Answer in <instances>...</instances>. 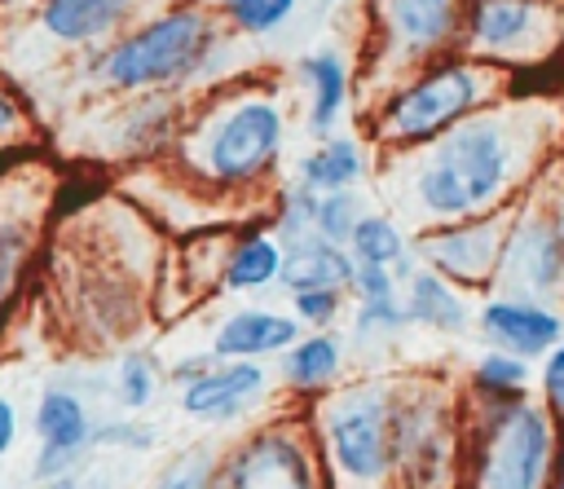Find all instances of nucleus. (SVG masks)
Here are the masks:
<instances>
[{
    "label": "nucleus",
    "instance_id": "nucleus-27",
    "mask_svg": "<svg viewBox=\"0 0 564 489\" xmlns=\"http://www.w3.org/2000/svg\"><path fill=\"white\" fill-rule=\"evenodd\" d=\"M150 392H154V370H150V361H145V357H123V370H119V396H123V405L141 410V405L150 401Z\"/></svg>",
    "mask_w": 564,
    "mask_h": 489
},
{
    "label": "nucleus",
    "instance_id": "nucleus-10",
    "mask_svg": "<svg viewBox=\"0 0 564 489\" xmlns=\"http://www.w3.org/2000/svg\"><path fill=\"white\" fill-rule=\"evenodd\" d=\"M480 326L494 344H502V352L516 357H538L560 339V317L546 308H533L529 300H494L480 313Z\"/></svg>",
    "mask_w": 564,
    "mask_h": 489
},
{
    "label": "nucleus",
    "instance_id": "nucleus-35",
    "mask_svg": "<svg viewBox=\"0 0 564 489\" xmlns=\"http://www.w3.org/2000/svg\"><path fill=\"white\" fill-rule=\"evenodd\" d=\"M44 489H75V480H53V485H44Z\"/></svg>",
    "mask_w": 564,
    "mask_h": 489
},
{
    "label": "nucleus",
    "instance_id": "nucleus-21",
    "mask_svg": "<svg viewBox=\"0 0 564 489\" xmlns=\"http://www.w3.org/2000/svg\"><path fill=\"white\" fill-rule=\"evenodd\" d=\"M348 247L357 256V264H401L405 260V238L392 220L383 216H357L352 233H348Z\"/></svg>",
    "mask_w": 564,
    "mask_h": 489
},
{
    "label": "nucleus",
    "instance_id": "nucleus-1",
    "mask_svg": "<svg viewBox=\"0 0 564 489\" xmlns=\"http://www.w3.org/2000/svg\"><path fill=\"white\" fill-rule=\"evenodd\" d=\"M511 167V141L498 119H458L441 132V145L414 176V189L432 216H467L485 207Z\"/></svg>",
    "mask_w": 564,
    "mask_h": 489
},
{
    "label": "nucleus",
    "instance_id": "nucleus-19",
    "mask_svg": "<svg viewBox=\"0 0 564 489\" xmlns=\"http://www.w3.org/2000/svg\"><path fill=\"white\" fill-rule=\"evenodd\" d=\"M405 317L410 322H427V326H441V330H463L467 326V308L463 300L436 278V273H419L410 282V300H405Z\"/></svg>",
    "mask_w": 564,
    "mask_h": 489
},
{
    "label": "nucleus",
    "instance_id": "nucleus-25",
    "mask_svg": "<svg viewBox=\"0 0 564 489\" xmlns=\"http://www.w3.org/2000/svg\"><path fill=\"white\" fill-rule=\"evenodd\" d=\"M225 9H229V18H234L242 31L264 35V31H278V26L295 13V0H229Z\"/></svg>",
    "mask_w": 564,
    "mask_h": 489
},
{
    "label": "nucleus",
    "instance_id": "nucleus-4",
    "mask_svg": "<svg viewBox=\"0 0 564 489\" xmlns=\"http://www.w3.org/2000/svg\"><path fill=\"white\" fill-rule=\"evenodd\" d=\"M480 70L467 66H436L427 70L419 84H410L383 115V128L392 141H432L441 132H449L458 119L471 115V106L480 101Z\"/></svg>",
    "mask_w": 564,
    "mask_h": 489
},
{
    "label": "nucleus",
    "instance_id": "nucleus-30",
    "mask_svg": "<svg viewBox=\"0 0 564 489\" xmlns=\"http://www.w3.org/2000/svg\"><path fill=\"white\" fill-rule=\"evenodd\" d=\"M154 489H212V467L203 458H189V463L172 467Z\"/></svg>",
    "mask_w": 564,
    "mask_h": 489
},
{
    "label": "nucleus",
    "instance_id": "nucleus-16",
    "mask_svg": "<svg viewBox=\"0 0 564 489\" xmlns=\"http://www.w3.org/2000/svg\"><path fill=\"white\" fill-rule=\"evenodd\" d=\"M300 326L282 313H238L216 330V357H260L295 344Z\"/></svg>",
    "mask_w": 564,
    "mask_h": 489
},
{
    "label": "nucleus",
    "instance_id": "nucleus-34",
    "mask_svg": "<svg viewBox=\"0 0 564 489\" xmlns=\"http://www.w3.org/2000/svg\"><path fill=\"white\" fill-rule=\"evenodd\" d=\"M13 128H18V106L0 93V132H13Z\"/></svg>",
    "mask_w": 564,
    "mask_h": 489
},
{
    "label": "nucleus",
    "instance_id": "nucleus-2",
    "mask_svg": "<svg viewBox=\"0 0 564 489\" xmlns=\"http://www.w3.org/2000/svg\"><path fill=\"white\" fill-rule=\"evenodd\" d=\"M216 48V26L203 9H172L154 22H145L141 31H132L128 40H119L106 62L101 75L115 88H154V84H176L194 70H203V62Z\"/></svg>",
    "mask_w": 564,
    "mask_h": 489
},
{
    "label": "nucleus",
    "instance_id": "nucleus-8",
    "mask_svg": "<svg viewBox=\"0 0 564 489\" xmlns=\"http://www.w3.org/2000/svg\"><path fill=\"white\" fill-rule=\"evenodd\" d=\"M463 18H467V0H383L388 35L405 53L449 48L463 31Z\"/></svg>",
    "mask_w": 564,
    "mask_h": 489
},
{
    "label": "nucleus",
    "instance_id": "nucleus-33",
    "mask_svg": "<svg viewBox=\"0 0 564 489\" xmlns=\"http://www.w3.org/2000/svg\"><path fill=\"white\" fill-rule=\"evenodd\" d=\"M13 432H18V419H13V405L0 401V454L13 445Z\"/></svg>",
    "mask_w": 564,
    "mask_h": 489
},
{
    "label": "nucleus",
    "instance_id": "nucleus-23",
    "mask_svg": "<svg viewBox=\"0 0 564 489\" xmlns=\"http://www.w3.org/2000/svg\"><path fill=\"white\" fill-rule=\"evenodd\" d=\"M282 370H286V379H291L295 388H317V383H326V379L339 370V339H330V335L304 339V344L282 361Z\"/></svg>",
    "mask_w": 564,
    "mask_h": 489
},
{
    "label": "nucleus",
    "instance_id": "nucleus-20",
    "mask_svg": "<svg viewBox=\"0 0 564 489\" xmlns=\"http://www.w3.org/2000/svg\"><path fill=\"white\" fill-rule=\"evenodd\" d=\"M361 176V150L352 141H326L300 163V185L326 194V189H348Z\"/></svg>",
    "mask_w": 564,
    "mask_h": 489
},
{
    "label": "nucleus",
    "instance_id": "nucleus-32",
    "mask_svg": "<svg viewBox=\"0 0 564 489\" xmlns=\"http://www.w3.org/2000/svg\"><path fill=\"white\" fill-rule=\"evenodd\" d=\"M542 388H546V401H555L564 410V344L546 357V370H542Z\"/></svg>",
    "mask_w": 564,
    "mask_h": 489
},
{
    "label": "nucleus",
    "instance_id": "nucleus-17",
    "mask_svg": "<svg viewBox=\"0 0 564 489\" xmlns=\"http://www.w3.org/2000/svg\"><path fill=\"white\" fill-rule=\"evenodd\" d=\"M300 75L313 84V115H308V128L322 137L335 128L339 110H344V97H348V75H344V62L339 53L322 48V53H308L300 62Z\"/></svg>",
    "mask_w": 564,
    "mask_h": 489
},
{
    "label": "nucleus",
    "instance_id": "nucleus-11",
    "mask_svg": "<svg viewBox=\"0 0 564 489\" xmlns=\"http://www.w3.org/2000/svg\"><path fill=\"white\" fill-rule=\"evenodd\" d=\"M35 432L44 441V458L35 467V476H53L62 467H70V458L79 454V445L93 436L88 432V414L70 392H44L40 410H35Z\"/></svg>",
    "mask_w": 564,
    "mask_h": 489
},
{
    "label": "nucleus",
    "instance_id": "nucleus-18",
    "mask_svg": "<svg viewBox=\"0 0 564 489\" xmlns=\"http://www.w3.org/2000/svg\"><path fill=\"white\" fill-rule=\"evenodd\" d=\"M533 26V0H476L471 9V40L485 48H507L524 40Z\"/></svg>",
    "mask_w": 564,
    "mask_h": 489
},
{
    "label": "nucleus",
    "instance_id": "nucleus-36",
    "mask_svg": "<svg viewBox=\"0 0 564 489\" xmlns=\"http://www.w3.org/2000/svg\"><path fill=\"white\" fill-rule=\"evenodd\" d=\"M560 489H564V485H560Z\"/></svg>",
    "mask_w": 564,
    "mask_h": 489
},
{
    "label": "nucleus",
    "instance_id": "nucleus-15",
    "mask_svg": "<svg viewBox=\"0 0 564 489\" xmlns=\"http://www.w3.org/2000/svg\"><path fill=\"white\" fill-rule=\"evenodd\" d=\"M132 0H44L40 22L62 44H88L123 22Z\"/></svg>",
    "mask_w": 564,
    "mask_h": 489
},
{
    "label": "nucleus",
    "instance_id": "nucleus-5",
    "mask_svg": "<svg viewBox=\"0 0 564 489\" xmlns=\"http://www.w3.org/2000/svg\"><path fill=\"white\" fill-rule=\"evenodd\" d=\"M282 150V115L273 101H238L203 141V163L216 181L238 185L260 176Z\"/></svg>",
    "mask_w": 564,
    "mask_h": 489
},
{
    "label": "nucleus",
    "instance_id": "nucleus-3",
    "mask_svg": "<svg viewBox=\"0 0 564 489\" xmlns=\"http://www.w3.org/2000/svg\"><path fill=\"white\" fill-rule=\"evenodd\" d=\"M551 463V419L533 405H498L485 427L480 489H538Z\"/></svg>",
    "mask_w": 564,
    "mask_h": 489
},
{
    "label": "nucleus",
    "instance_id": "nucleus-29",
    "mask_svg": "<svg viewBox=\"0 0 564 489\" xmlns=\"http://www.w3.org/2000/svg\"><path fill=\"white\" fill-rule=\"evenodd\" d=\"M348 286H357L361 304H379V300H392V278H388V269H383V264H357Z\"/></svg>",
    "mask_w": 564,
    "mask_h": 489
},
{
    "label": "nucleus",
    "instance_id": "nucleus-26",
    "mask_svg": "<svg viewBox=\"0 0 564 489\" xmlns=\"http://www.w3.org/2000/svg\"><path fill=\"white\" fill-rule=\"evenodd\" d=\"M524 357L516 352H489L480 366H476V388L489 392V396H502V392H516L524 383Z\"/></svg>",
    "mask_w": 564,
    "mask_h": 489
},
{
    "label": "nucleus",
    "instance_id": "nucleus-22",
    "mask_svg": "<svg viewBox=\"0 0 564 489\" xmlns=\"http://www.w3.org/2000/svg\"><path fill=\"white\" fill-rule=\"evenodd\" d=\"M278 269H282V251H278V242H269V238H247V242L234 251L229 269H225V286H229V291L264 286L269 278H278Z\"/></svg>",
    "mask_w": 564,
    "mask_h": 489
},
{
    "label": "nucleus",
    "instance_id": "nucleus-14",
    "mask_svg": "<svg viewBox=\"0 0 564 489\" xmlns=\"http://www.w3.org/2000/svg\"><path fill=\"white\" fill-rule=\"evenodd\" d=\"M352 256L339 251V242H326V238H295L291 251H282V269L278 278L295 291H308V286H348L352 282Z\"/></svg>",
    "mask_w": 564,
    "mask_h": 489
},
{
    "label": "nucleus",
    "instance_id": "nucleus-9",
    "mask_svg": "<svg viewBox=\"0 0 564 489\" xmlns=\"http://www.w3.org/2000/svg\"><path fill=\"white\" fill-rule=\"evenodd\" d=\"M502 269L507 278L520 282L524 295H542L560 282L564 273V233L555 220H524L502 247Z\"/></svg>",
    "mask_w": 564,
    "mask_h": 489
},
{
    "label": "nucleus",
    "instance_id": "nucleus-24",
    "mask_svg": "<svg viewBox=\"0 0 564 489\" xmlns=\"http://www.w3.org/2000/svg\"><path fill=\"white\" fill-rule=\"evenodd\" d=\"M352 225H357V198H352L348 189H326V194H317V203H313V229H317V238H326V242H348Z\"/></svg>",
    "mask_w": 564,
    "mask_h": 489
},
{
    "label": "nucleus",
    "instance_id": "nucleus-12",
    "mask_svg": "<svg viewBox=\"0 0 564 489\" xmlns=\"http://www.w3.org/2000/svg\"><path fill=\"white\" fill-rule=\"evenodd\" d=\"M264 388V374L247 361H234L225 370H203L185 383L181 392V405L189 414H203V419H225V414H238L256 392Z\"/></svg>",
    "mask_w": 564,
    "mask_h": 489
},
{
    "label": "nucleus",
    "instance_id": "nucleus-31",
    "mask_svg": "<svg viewBox=\"0 0 564 489\" xmlns=\"http://www.w3.org/2000/svg\"><path fill=\"white\" fill-rule=\"evenodd\" d=\"M18 251H22V242H18V229H13V225H0V300H4V291H9V282H13V269H18Z\"/></svg>",
    "mask_w": 564,
    "mask_h": 489
},
{
    "label": "nucleus",
    "instance_id": "nucleus-6",
    "mask_svg": "<svg viewBox=\"0 0 564 489\" xmlns=\"http://www.w3.org/2000/svg\"><path fill=\"white\" fill-rule=\"evenodd\" d=\"M330 454L348 476L375 480L383 476V467L392 463V423H388V405L379 392L357 388L344 401H335L330 410Z\"/></svg>",
    "mask_w": 564,
    "mask_h": 489
},
{
    "label": "nucleus",
    "instance_id": "nucleus-28",
    "mask_svg": "<svg viewBox=\"0 0 564 489\" xmlns=\"http://www.w3.org/2000/svg\"><path fill=\"white\" fill-rule=\"evenodd\" d=\"M295 308L304 322H330L335 308H339V286H308V291H295Z\"/></svg>",
    "mask_w": 564,
    "mask_h": 489
},
{
    "label": "nucleus",
    "instance_id": "nucleus-7",
    "mask_svg": "<svg viewBox=\"0 0 564 489\" xmlns=\"http://www.w3.org/2000/svg\"><path fill=\"white\" fill-rule=\"evenodd\" d=\"M229 489H313V463L286 432H256L229 458Z\"/></svg>",
    "mask_w": 564,
    "mask_h": 489
},
{
    "label": "nucleus",
    "instance_id": "nucleus-13",
    "mask_svg": "<svg viewBox=\"0 0 564 489\" xmlns=\"http://www.w3.org/2000/svg\"><path fill=\"white\" fill-rule=\"evenodd\" d=\"M427 256H432L436 269H445V273H454V278H463V282H476V278H485V273L498 264V256H502V247H498V225H494V220H480V225L445 229L441 238L427 242Z\"/></svg>",
    "mask_w": 564,
    "mask_h": 489
}]
</instances>
